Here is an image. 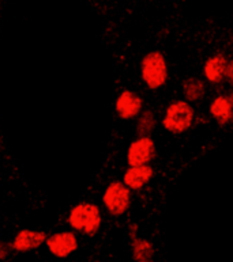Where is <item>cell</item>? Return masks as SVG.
Listing matches in <instances>:
<instances>
[{"mask_svg": "<svg viewBox=\"0 0 233 262\" xmlns=\"http://www.w3.org/2000/svg\"><path fill=\"white\" fill-rule=\"evenodd\" d=\"M157 157V145L151 136H138L127 148L126 159L128 167L150 164Z\"/></svg>", "mask_w": 233, "mask_h": 262, "instance_id": "8992f818", "label": "cell"}, {"mask_svg": "<svg viewBox=\"0 0 233 262\" xmlns=\"http://www.w3.org/2000/svg\"><path fill=\"white\" fill-rule=\"evenodd\" d=\"M132 194L122 181H112L103 193V205L111 217H122L131 207Z\"/></svg>", "mask_w": 233, "mask_h": 262, "instance_id": "277c9868", "label": "cell"}, {"mask_svg": "<svg viewBox=\"0 0 233 262\" xmlns=\"http://www.w3.org/2000/svg\"><path fill=\"white\" fill-rule=\"evenodd\" d=\"M67 223L71 231L91 238L101 230L103 211L94 203H79L68 212Z\"/></svg>", "mask_w": 233, "mask_h": 262, "instance_id": "6da1fadb", "label": "cell"}, {"mask_svg": "<svg viewBox=\"0 0 233 262\" xmlns=\"http://www.w3.org/2000/svg\"><path fill=\"white\" fill-rule=\"evenodd\" d=\"M197 117L194 106L184 99L170 102L162 114L161 125L172 135H183L192 128Z\"/></svg>", "mask_w": 233, "mask_h": 262, "instance_id": "7a4b0ae2", "label": "cell"}, {"mask_svg": "<svg viewBox=\"0 0 233 262\" xmlns=\"http://www.w3.org/2000/svg\"><path fill=\"white\" fill-rule=\"evenodd\" d=\"M224 95H225L226 98H228V101H229V103L232 105V107H233V90H229L228 93H225Z\"/></svg>", "mask_w": 233, "mask_h": 262, "instance_id": "e0dca14e", "label": "cell"}, {"mask_svg": "<svg viewBox=\"0 0 233 262\" xmlns=\"http://www.w3.org/2000/svg\"><path fill=\"white\" fill-rule=\"evenodd\" d=\"M153 177H154V168L151 167L150 164L132 166L124 171L122 182L130 189L131 192H137L150 184Z\"/></svg>", "mask_w": 233, "mask_h": 262, "instance_id": "9c48e42d", "label": "cell"}, {"mask_svg": "<svg viewBox=\"0 0 233 262\" xmlns=\"http://www.w3.org/2000/svg\"><path fill=\"white\" fill-rule=\"evenodd\" d=\"M137 224H131L130 239H131V257L134 262H147L154 259V246L146 238H142L137 234Z\"/></svg>", "mask_w": 233, "mask_h": 262, "instance_id": "8fae6325", "label": "cell"}, {"mask_svg": "<svg viewBox=\"0 0 233 262\" xmlns=\"http://www.w3.org/2000/svg\"><path fill=\"white\" fill-rule=\"evenodd\" d=\"M143 105V98L137 91L123 90L115 101V113L119 120L131 121L142 113Z\"/></svg>", "mask_w": 233, "mask_h": 262, "instance_id": "52a82bcc", "label": "cell"}, {"mask_svg": "<svg viewBox=\"0 0 233 262\" xmlns=\"http://www.w3.org/2000/svg\"><path fill=\"white\" fill-rule=\"evenodd\" d=\"M11 245L10 242H6V241H2L0 239V261H4V259H7L11 254Z\"/></svg>", "mask_w": 233, "mask_h": 262, "instance_id": "9a60e30c", "label": "cell"}, {"mask_svg": "<svg viewBox=\"0 0 233 262\" xmlns=\"http://www.w3.org/2000/svg\"><path fill=\"white\" fill-rule=\"evenodd\" d=\"M209 114L220 126H226L233 122V107L224 94L217 95L210 102Z\"/></svg>", "mask_w": 233, "mask_h": 262, "instance_id": "7c38bea8", "label": "cell"}, {"mask_svg": "<svg viewBox=\"0 0 233 262\" xmlns=\"http://www.w3.org/2000/svg\"><path fill=\"white\" fill-rule=\"evenodd\" d=\"M141 79L143 84L151 91H157L165 86L169 79V67L164 53L150 51L141 60Z\"/></svg>", "mask_w": 233, "mask_h": 262, "instance_id": "3957f363", "label": "cell"}, {"mask_svg": "<svg viewBox=\"0 0 233 262\" xmlns=\"http://www.w3.org/2000/svg\"><path fill=\"white\" fill-rule=\"evenodd\" d=\"M47 238V232H44V231L24 228L14 235L10 245H11L12 251L24 254V253H30V251L40 249L43 245H45Z\"/></svg>", "mask_w": 233, "mask_h": 262, "instance_id": "ba28073f", "label": "cell"}, {"mask_svg": "<svg viewBox=\"0 0 233 262\" xmlns=\"http://www.w3.org/2000/svg\"><path fill=\"white\" fill-rule=\"evenodd\" d=\"M228 60H229L228 56L224 53H216L210 56L203 66V76L206 82L214 86H220L222 83H225V70Z\"/></svg>", "mask_w": 233, "mask_h": 262, "instance_id": "30bf717a", "label": "cell"}, {"mask_svg": "<svg viewBox=\"0 0 233 262\" xmlns=\"http://www.w3.org/2000/svg\"><path fill=\"white\" fill-rule=\"evenodd\" d=\"M182 93L184 101H187L191 105L201 102L202 99L205 98L206 93H207L206 80H203L201 78H197V76H188L183 82Z\"/></svg>", "mask_w": 233, "mask_h": 262, "instance_id": "4fadbf2b", "label": "cell"}, {"mask_svg": "<svg viewBox=\"0 0 233 262\" xmlns=\"http://www.w3.org/2000/svg\"><path fill=\"white\" fill-rule=\"evenodd\" d=\"M225 83H228L229 86H233V57L228 60V64H226Z\"/></svg>", "mask_w": 233, "mask_h": 262, "instance_id": "2e32d148", "label": "cell"}, {"mask_svg": "<svg viewBox=\"0 0 233 262\" xmlns=\"http://www.w3.org/2000/svg\"><path fill=\"white\" fill-rule=\"evenodd\" d=\"M157 128V117L153 110L143 109L135 118V132L138 136H151Z\"/></svg>", "mask_w": 233, "mask_h": 262, "instance_id": "5bb4252c", "label": "cell"}, {"mask_svg": "<svg viewBox=\"0 0 233 262\" xmlns=\"http://www.w3.org/2000/svg\"><path fill=\"white\" fill-rule=\"evenodd\" d=\"M45 246L52 257L66 259L71 257L79 249V239L74 231H57L48 235Z\"/></svg>", "mask_w": 233, "mask_h": 262, "instance_id": "5b68a950", "label": "cell"}]
</instances>
